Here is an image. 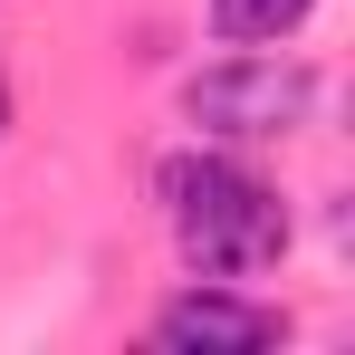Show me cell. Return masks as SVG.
<instances>
[{
    "mask_svg": "<svg viewBox=\"0 0 355 355\" xmlns=\"http://www.w3.org/2000/svg\"><path fill=\"white\" fill-rule=\"evenodd\" d=\"M154 192H164V221H173V250H182L192 279H259V269L288 259V202H279V182H259L221 144L164 154Z\"/></svg>",
    "mask_w": 355,
    "mask_h": 355,
    "instance_id": "obj_1",
    "label": "cell"
},
{
    "mask_svg": "<svg viewBox=\"0 0 355 355\" xmlns=\"http://www.w3.org/2000/svg\"><path fill=\"white\" fill-rule=\"evenodd\" d=\"M317 96H327V77L307 58H288V49H231V58L182 77V125L202 144H269V135L317 125Z\"/></svg>",
    "mask_w": 355,
    "mask_h": 355,
    "instance_id": "obj_2",
    "label": "cell"
},
{
    "mask_svg": "<svg viewBox=\"0 0 355 355\" xmlns=\"http://www.w3.org/2000/svg\"><path fill=\"white\" fill-rule=\"evenodd\" d=\"M154 346H173V355H269V346H288V307L231 288V279H192V288H173L154 307Z\"/></svg>",
    "mask_w": 355,
    "mask_h": 355,
    "instance_id": "obj_3",
    "label": "cell"
},
{
    "mask_svg": "<svg viewBox=\"0 0 355 355\" xmlns=\"http://www.w3.org/2000/svg\"><path fill=\"white\" fill-rule=\"evenodd\" d=\"M0 125H10V87H0Z\"/></svg>",
    "mask_w": 355,
    "mask_h": 355,
    "instance_id": "obj_5",
    "label": "cell"
},
{
    "mask_svg": "<svg viewBox=\"0 0 355 355\" xmlns=\"http://www.w3.org/2000/svg\"><path fill=\"white\" fill-rule=\"evenodd\" d=\"M307 10L317 0H211V39L221 49H279L307 29Z\"/></svg>",
    "mask_w": 355,
    "mask_h": 355,
    "instance_id": "obj_4",
    "label": "cell"
}]
</instances>
